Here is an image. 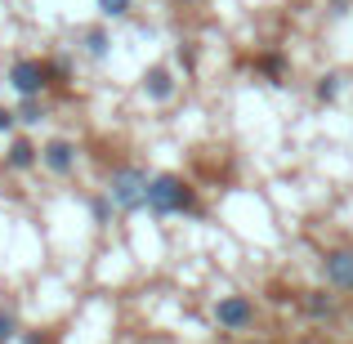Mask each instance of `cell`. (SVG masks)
<instances>
[{
	"label": "cell",
	"instance_id": "6da1fadb",
	"mask_svg": "<svg viewBox=\"0 0 353 344\" xmlns=\"http://www.w3.org/2000/svg\"><path fill=\"white\" fill-rule=\"evenodd\" d=\"M148 210H152V215L197 210V192H192V183L179 179V174H152V183H148Z\"/></svg>",
	"mask_w": 353,
	"mask_h": 344
},
{
	"label": "cell",
	"instance_id": "7a4b0ae2",
	"mask_svg": "<svg viewBox=\"0 0 353 344\" xmlns=\"http://www.w3.org/2000/svg\"><path fill=\"white\" fill-rule=\"evenodd\" d=\"M148 183L152 179L139 165H121V170H112V183H108V201L117 210H139L148 206Z\"/></svg>",
	"mask_w": 353,
	"mask_h": 344
},
{
	"label": "cell",
	"instance_id": "3957f363",
	"mask_svg": "<svg viewBox=\"0 0 353 344\" xmlns=\"http://www.w3.org/2000/svg\"><path fill=\"white\" fill-rule=\"evenodd\" d=\"M54 81V72H50V63H41V59H14V68H9V85L18 90L23 99H41V90Z\"/></svg>",
	"mask_w": 353,
	"mask_h": 344
},
{
	"label": "cell",
	"instance_id": "277c9868",
	"mask_svg": "<svg viewBox=\"0 0 353 344\" xmlns=\"http://www.w3.org/2000/svg\"><path fill=\"white\" fill-rule=\"evenodd\" d=\"M215 322L228 331H246L250 322H255V304L246 300V295H224V300L215 304Z\"/></svg>",
	"mask_w": 353,
	"mask_h": 344
},
{
	"label": "cell",
	"instance_id": "5b68a950",
	"mask_svg": "<svg viewBox=\"0 0 353 344\" xmlns=\"http://www.w3.org/2000/svg\"><path fill=\"white\" fill-rule=\"evenodd\" d=\"M41 165L54 174H72L77 170V143H68V139H50V143L41 148Z\"/></svg>",
	"mask_w": 353,
	"mask_h": 344
},
{
	"label": "cell",
	"instance_id": "8992f818",
	"mask_svg": "<svg viewBox=\"0 0 353 344\" xmlns=\"http://www.w3.org/2000/svg\"><path fill=\"white\" fill-rule=\"evenodd\" d=\"M322 273H327L331 286L353 291V250H327V255H322Z\"/></svg>",
	"mask_w": 353,
	"mask_h": 344
},
{
	"label": "cell",
	"instance_id": "52a82bcc",
	"mask_svg": "<svg viewBox=\"0 0 353 344\" xmlns=\"http://www.w3.org/2000/svg\"><path fill=\"white\" fill-rule=\"evenodd\" d=\"M36 161H41V148H36L32 139H14V143H9V156H5L9 170H32Z\"/></svg>",
	"mask_w": 353,
	"mask_h": 344
},
{
	"label": "cell",
	"instance_id": "ba28073f",
	"mask_svg": "<svg viewBox=\"0 0 353 344\" xmlns=\"http://www.w3.org/2000/svg\"><path fill=\"white\" fill-rule=\"evenodd\" d=\"M143 90H148V99L165 103V99L174 94V81H170V72H165V68H148V77H143Z\"/></svg>",
	"mask_w": 353,
	"mask_h": 344
},
{
	"label": "cell",
	"instance_id": "9c48e42d",
	"mask_svg": "<svg viewBox=\"0 0 353 344\" xmlns=\"http://www.w3.org/2000/svg\"><path fill=\"white\" fill-rule=\"evenodd\" d=\"M304 313H309V318H336V300H331L327 291H304Z\"/></svg>",
	"mask_w": 353,
	"mask_h": 344
},
{
	"label": "cell",
	"instance_id": "30bf717a",
	"mask_svg": "<svg viewBox=\"0 0 353 344\" xmlns=\"http://www.w3.org/2000/svg\"><path fill=\"white\" fill-rule=\"evenodd\" d=\"M81 41H85V54H90V59H103V54H108V32H103V27H90Z\"/></svg>",
	"mask_w": 353,
	"mask_h": 344
},
{
	"label": "cell",
	"instance_id": "8fae6325",
	"mask_svg": "<svg viewBox=\"0 0 353 344\" xmlns=\"http://www.w3.org/2000/svg\"><path fill=\"white\" fill-rule=\"evenodd\" d=\"M336 94H340V77L327 72V77L318 81V103H336Z\"/></svg>",
	"mask_w": 353,
	"mask_h": 344
},
{
	"label": "cell",
	"instance_id": "7c38bea8",
	"mask_svg": "<svg viewBox=\"0 0 353 344\" xmlns=\"http://www.w3.org/2000/svg\"><path fill=\"white\" fill-rule=\"evenodd\" d=\"M255 68L259 72H264V77H282V54H259V59H255Z\"/></svg>",
	"mask_w": 353,
	"mask_h": 344
},
{
	"label": "cell",
	"instance_id": "4fadbf2b",
	"mask_svg": "<svg viewBox=\"0 0 353 344\" xmlns=\"http://www.w3.org/2000/svg\"><path fill=\"white\" fill-rule=\"evenodd\" d=\"M14 336H18V322H14V313H9V309H0V344H9Z\"/></svg>",
	"mask_w": 353,
	"mask_h": 344
},
{
	"label": "cell",
	"instance_id": "5bb4252c",
	"mask_svg": "<svg viewBox=\"0 0 353 344\" xmlns=\"http://www.w3.org/2000/svg\"><path fill=\"white\" fill-rule=\"evenodd\" d=\"M99 14H103V18H121V14H130V0H99Z\"/></svg>",
	"mask_w": 353,
	"mask_h": 344
},
{
	"label": "cell",
	"instance_id": "9a60e30c",
	"mask_svg": "<svg viewBox=\"0 0 353 344\" xmlns=\"http://www.w3.org/2000/svg\"><path fill=\"white\" fill-rule=\"evenodd\" d=\"M18 121L36 125V121H41V103H36V99H23V108H18Z\"/></svg>",
	"mask_w": 353,
	"mask_h": 344
},
{
	"label": "cell",
	"instance_id": "2e32d148",
	"mask_svg": "<svg viewBox=\"0 0 353 344\" xmlns=\"http://www.w3.org/2000/svg\"><path fill=\"white\" fill-rule=\"evenodd\" d=\"M14 121H18V112H9V108H0V134H5V130H14Z\"/></svg>",
	"mask_w": 353,
	"mask_h": 344
},
{
	"label": "cell",
	"instance_id": "e0dca14e",
	"mask_svg": "<svg viewBox=\"0 0 353 344\" xmlns=\"http://www.w3.org/2000/svg\"><path fill=\"white\" fill-rule=\"evenodd\" d=\"M23 344H59V340H54V336H36V331H32V336H23Z\"/></svg>",
	"mask_w": 353,
	"mask_h": 344
},
{
	"label": "cell",
	"instance_id": "ac0fdd59",
	"mask_svg": "<svg viewBox=\"0 0 353 344\" xmlns=\"http://www.w3.org/2000/svg\"><path fill=\"white\" fill-rule=\"evenodd\" d=\"M188 5H197V0H188Z\"/></svg>",
	"mask_w": 353,
	"mask_h": 344
}]
</instances>
